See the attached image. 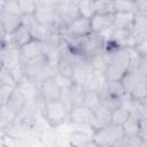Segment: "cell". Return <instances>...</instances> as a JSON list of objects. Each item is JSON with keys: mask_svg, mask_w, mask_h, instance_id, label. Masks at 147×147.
<instances>
[{"mask_svg": "<svg viewBox=\"0 0 147 147\" xmlns=\"http://www.w3.org/2000/svg\"><path fill=\"white\" fill-rule=\"evenodd\" d=\"M68 46L84 59H91L94 55L103 53L106 48V41L103 37L98 32H91L90 34L67 42Z\"/></svg>", "mask_w": 147, "mask_h": 147, "instance_id": "6da1fadb", "label": "cell"}, {"mask_svg": "<svg viewBox=\"0 0 147 147\" xmlns=\"http://www.w3.org/2000/svg\"><path fill=\"white\" fill-rule=\"evenodd\" d=\"M25 68V75L31 80L40 85L44 80L49 77H53L57 74L56 69L51 64L47 56L44 54L34 60L23 62Z\"/></svg>", "mask_w": 147, "mask_h": 147, "instance_id": "7a4b0ae2", "label": "cell"}, {"mask_svg": "<svg viewBox=\"0 0 147 147\" xmlns=\"http://www.w3.org/2000/svg\"><path fill=\"white\" fill-rule=\"evenodd\" d=\"M69 109L61 100L47 101L41 100V115L51 127H57L69 121Z\"/></svg>", "mask_w": 147, "mask_h": 147, "instance_id": "3957f363", "label": "cell"}, {"mask_svg": "<svg viewBox=\"0 0 147 147\" xmlns=\"http://www.w3.org/2000/svg\"><path fill=\"white\" fill-rule=\"evenodd\" d=\"M125 132L122 125L108 124L99 130H95L92 134V140L95 146H119L123 144Z\"/></svg>", "mask_w": 147, "mask_h": 147, "instance_id": "277c9868", "label": "cell"}, {"mask_svg": "<svg viewBox=\"0 0 147 147\" xmlns=\"http://www.w3.org/2000/svg\"><path fill=\"white\" fill-rule=\"evenodd\" d=\"M60 31L67 42H70L76 39H80L92 32L91 18L87 16L80 15L79 17L74 20L71 23H69L68 25L60 29Z\"/></svg>", "mask_w": 147, "mask_h": 147, "instance_id": "5b68a950", "label": "cell"}, {"mask_svg": "<svg viewBox=\"0 0 147 147\" xmlns=\"http://www.w3.org/2000/svg\"><path fill=\"white\" fill-rule=\"evenodd\" d=\"M33 16L41 24H44L52 31L61 29V23L59 20L56 6L44 3V2H37V7H36V11Z\"/></svg>", "mask_w": 147, "mask_h": 147, "instance_id": "8992f818", "label": "cell"}, {"mask_svg": "<svg viewBox=\"0 0 147 147\" xmlns=\"http://www.w3.org/2000/svg\"><path fill=\"white\" fill-rule=\"evenodd\" d=\"M39 114H41V99H29L18 114L17 121L26 125H34Z\"/></svg>", "mask_w": 147, "mask_h": 147, "instance_id": "52a82bcc", "label": "cell"}, {"mask_svg": "<svg viewBox=\"0 0 147 147\" xmlns=\"http://www.w3.org/2000/svg\"><path fill=\"white\" fill-rule=\"evenodd\" d=\"M32 36L29 31V29L22 23L13 33L10 34H1V46H8L11 45L14 47L21 48L25 44H28L30 40H32Z\"/></svg>", "mask_w": 147, "mask_h": 147, "instance_id": "ba28073f", "label": "cell"}, {"mask_svg": "<svg viewBox=\"0 0 147 147\" xmlns=\"http://www.w3.org/2000/svg\"><path fill=\"white\" fill-rule=\"evenodd\" d=\"M61 93H62V87L60 86L55 76L47 78L39 85V98L44 102L60 100Z\"/></svg>", "mask_w": 147, "mask_h": 147, "instance_id": "9c48e42d", "label": "cell"}, {"mask_svg": "<svg viewBox=\"0 0 147 147\" xmlns=\"http://www.w3.org/2000/svg\"><path fill=\"white\" fill-rule=\"evenodd\" d=\"M56 9H57L59 20L61 23V29L82 15L78 8V5L76 3L75 0H69L64 3H61L56 6Z\"/></svg>", "mask_w": 147, "mask_h": 147, "instance_id": "30bf717a", "label": "cell"}, {"mask_svg": "<svg viewBox=\"0 0 147 147\" xmlns=\"http://www.w3.org/2000/svg\"><path fill=\"white\" fill-rule=\"evenodd\" d=\"M45 41L39 39H32L20 48L21 59L23 62L34 60L45 54Z\"/></svg>", "mask_w": 147, "mask_h": 147, "instance_id": "8fae6325", "label": "cell"}, {"mask_svg": "<svg viewBox=\"0 0 147 147\" xmlns=\"http://www.w3.org/2000/svg\"><path fill=\"white\" fill-rule=\"evenodd\" d=\"M23 24L29 29L31 36L33 39H39V40H46L48 36L53 32L51 29L41 24L33 15L30 16H23Z\"/></svg>", "mask_w": 147, "mask_h": 147, "instance_id": "7c38bea8", "label": "cell"}, {"mask_svg": "<svg viewBox=\"0 0 147 147\" xmlns=\"http://www.w3.org/2000/svg\"><path fill=\"white\" fill-rule=\"evenodd\" d=\"M92 115H93V110L91 108H88L84 105L75 106L69 111V122L76 126L90 125Z\"/></svg>", "mask_w": 147, "mask_h": 147, "instance_id": "4fadbf2b", "label": "cell"}, {"mask_svg": "<svg viewBox=\"0 0 147 147\" xmlns=\"http://www.w3.org/2000/svg\"><path fill=\"white\" fill-rule=\"evenodd\" d=\"M111 123V109L107 108L106 106L100 105L98 108H95L93 110V115L90 122V125L93 130V132L95 130H99L108 124Z\"/></svg>", "mask_w": 147, "mask_h": 147, "instance_id": "5bb4252c", "label": "cell"}, {"mask_svg": "<svg viewBox=\"0 0 147 147\" xmlns=\"http://www.w3.org/2000/svg\"><path fill=\"white\" fill-rule=\"evenodd\" d=\"M91 28L93 32H102L106 30L114 29V13L99 14L95 13L91 17Z\"/></svg>", "mask_w": 147, "mask_h": 147, "instance_id": "9a60e30c", "label": "cell"}, {"mask_svg": "<svg viewBox=\"0 0 147 147\" xmlns=\"http://www.w3.org/2000/svg\"><path fill=\"white\" fill-rule=\"evenodd\" d=\"M0 22L1 34H10L23 23V16L0 10Z\"/></svg>", "mask_w": 147, "mask_h": 147, "instance_id": "2e32d148", "label": "cell"}, {"mask_svg": "<svg viewBox=\"0 0 147 147\" xmlns=\"http://www.w3.org/2000/svg\"><path fill=\"white\" fill-rule=\"evenodd\" d=\"M107 84V78L106 75L102 72H98V71H92L88 77L86 78L85 83H84V87L86 91H93V92H99L101 93Z\"/></svg>", "mask_w": 147, "mask_h": 147, "instance_id": "e0dca14e", "label": "cell"}, {"mask_svg": "<svg viewBox=\"0 0 147 147\" xmlns=\"http://www.w3.org/2000/svg\"><path fill=\"white\" fill-rule=\"evenodd\" d=\"M134 11H116L114 13V29L132 30L134 21Z\"/></svg>", "mask_w": 147, "mask_h": 147, "instance_id": "ac0fdd59", "label": "cell"}, {"mask_svg": "<svg viewBox=\"0 0 147 147\" xmlns=\"http://www.w3.org/2000/svg\"><path fill=\"white\" fill-rule=\"evenodd\" d=\"M20 92L26 98V100L29 99H36L39 98V85L37 83H34L33 80H31L29 77H24L16 86Z\"/></svg>", "mask_w": 147, "mask_h": 147, "instance_id": "d6986e66", "label": "cell"}, {"mask_svg": "<svg viewBox=\"0 0 147 147\" xmlns=\"http://www.w3.org/2000/svg\"><path fill=\"white\" fill-rule=\"evenodd\" d=\"M141 116H142V114L131 113V115L127 118V121L123 124L125 137L139 136V131H140V117Z\"/></svg>", "mask_w": 147, "mask_h": 147, "instance_id": "ffe728a7", "label": "cell"}, {"mask_svg": "<svg viewBox=\"0 0 147 147\" xmlns=\"http://www.w3.org/2000/svg\"><path fill=\"white\" fill-rule=\"evenodd\" d=\"M69 145H74V146H90V145H94L93 140H92V136L87 134V132L83 131V130H74L69 136ZM95 146V145H94Z\"/></svg>", "mask_w": 147, "mask_h": 147, "instance_id": "44dd1931", "label": "cell"}, {"mask_svg": "<svg viewBox=\"0 0 147 147\" xmlns=\"http://www.w3.org/2000/svg\"><path fill=\"white\" fill-rule=\"evenodd\" d=\"M140 80H142V78H141V76L139 75V72L137 71V69H130V70L124 75V77H123L122 80H121L122 84H123L125 94L129 95Z\"/></svg>", "mask_w": 147, "mask_h": 147, "instance_id": "7402d4cb", "label": "cell"}, {"mask_svg": "<svg viewBox=\"0 0 147 147\" xmlns=\"http://www.w3.org/2000/svg\"><path fill=\"white\" fill-rule=\"evenodd\" d=\"M69 93H70V101H71L72 107L84 105V100H85V95H86V90H85V87L83 85L72 83V85L70 86Z\"/></svg>", "mask_w": 147, "mask_h": 147, "instance_id": "603a6c76", "label": "cell"}, {"mask_svg": "<svg viewBox=\"0 0 147 147\" xmlns=\"http://www.w3.org/2000/svg\"><path fill=\"white\" fill-rule=\"evenodd\" d=\"M25 102H26V98H25V96L20 92V90L16 87L6 105H7L14 113H16L17 116H18V114L21 113V110H22V108L24 107Z\"/></svg>", "mask_w": 147, "mask_h": 147, "instance_id": "cb8c5ba5", "label": "cell"}, {"mask_svg": "<svg viewBox=\"0 0 147 147\" xmlns=\"http://www.w3.org/2000/svg\"><path fill=\"white\" fill-rule=\"evenodd\" d=\"M17 119V114L14 113L7 105L0 106V127L1 131L10 126Z\"/></svg>", "mask_w": 147, "mask_h": 147, "instance_id": "d4e9b609", "label": "cell"}, {"mask_svg": "<svg viewBox=\"0 0 147 147\" xmlns=\"http://www.w3.org/2000/svg\"><path fill=\"white\" fill-rule=\"evenodd\" d=\"M130 115H131V111L122 105V106L115 108L114 110H111V123L123 126V124L127 121Z\"/></svg>", "mask_w": 147, "mask_h": 147, "instance_id": "484cf974", "label": "cell"}, {"mask_svg": "<svg viewBox=\"0 0 147 147\" xmlns=\"http://www.w3.org/2000/svg\"><path fill=\"white\" fill-rule=\"evenodd\" d=\"M102 92H107L108 94L110 95H114V96H117V98H124L126 94H125V91H124V87H123V84L121 80H107V84H106V87Z\"/></svg>", "mask_w": 147, "mask_h": 147, "instance_id": "4316f807", "label": "cell"}, {"mask_svg": "<svg viewBox=\"0 0 147 147\" xmlns=\"http://www.w3.org/2000/svg\"><path fill=\"white\" fill-rule=\"evenodd\" d=\"M87 60H88V62H90V64H91V67L94 71L106 74V70H107V67H108V60H107V57L103 53L94 55V56H92L91 59H87Z\"/></svg>", "mask_w": 147, "mask_h": 147, "instance_id": "83f0119b", "label": "cell"}, {"mask_svg": "<svg viewBox=\"0 0 147 147\" xmlns=\"http://www.w3.org/2000/svg\"><path fill=\"white\" fill-rule=\"evenodd\" d=\"M131 31L137 34H146L147 33V15L141 13H136L133 28Z\"/></svg>", "mask_w": 147, "mask_h": 147, "instance_id": "f1b7e54d", "label": "cell"}, {"mask_svg": "<svg viewBox=\"0 0 147 147\" xmlns=\"http://www.w3.org/2000/svg\"><path fill=\"white\" fill-rule=\"evenodd\" d=\"M92 11L93 14H107L114 13L113 0H93L92 1Z\"/></svg>", "mask_w": 147, "mask_h": 147, "instance_id": "f546056e", "label": "cell"}, {"mask_svg": "<svg viewBox=\"0 0 147 147\" xmlns=\"http://www.w3.org/2000/svg\"><path fill=\"white\" fill-rule=\"evenodd\" d=\"M129 95L133 100L139 101V102H142L147 98V80H145V79L140 80Z\"/></svg>", "mask_w": 147, "mask_h": 147, "instance_id": "4dcf8cb0", "label": "cell"}, {"mask_svg": "<svg viewBox=\"0 0 147 147\" xmlns=\"http://www.w3.org/2000/svg\"><path fill=\"white\" fill-rule=\"evenodd\" d=\"M101 105V96L99 92H93V91H86L85 100H84V106L91 108L94 110Z\"/></svg>", "mask_w": 147, "mask_h": 147, "instance_id": "1f68e13d", "label": "cell"}, {"mask_svg": "<svg viewBox=\"0 0 147 147\" xmlns=\"http://www.w3.org/2000/svg\"><path fill=\"white\" fill-rule=\"evenodd\" d=\"M114 13L116 11H134L136 6L133 0H113Z\"/></svg>", "mask_w": 147, "mask_h": 147, "instance_id": "d6a6232c", "label": "cell"}, {"mask_svg": "<svg viewBox=\"0 0 147 147\" xmlns=\"http://www.w3.org/2000/svg\"><path fill=\"white\" fill-rule=\"evenodd\" d=\"M20 9L23 16H30L33 15L36 11L37 7V1L36 0H18Z\"/></svg>", "mask_w": 147, "mask_h": 147, "instance_id": "836d02e7", "label": "cell"}, {"mask_svg": "<svg viewBox=\"0 0 147 147\" xmlns=\"http://www.w3.org/2000/svg\"><path fill=\"white\" fill-rule=\"evenodd\" d=\"M0 10L6 11V13H10V14L22 15L21 9H20V5H18V0H9V1H6V2H1Z\"/></svg>", "mask_w": 147, "mask_h": 147, "instance_id": "e575fe53", "label": "cell"}, {"mask_svg": "<svg viewBox=\"0 0 147 147\" xmlns=\"http://www.w3.org/2000/svg\"><path fill=\"white\" fill-rule=\"evenodd\" d=\"M15 88H16V86H13V85L0 84V106L1 105H6L8 102L9 98L13 94Z\"/></svg>", "mask_w": 147, "mask_h": 147, "instance_id": "d590c367", "label": "cell"}, {"mask_svg": "<svg viewBox=\"0 0 147 147\" xmlns=\"http://www.w3.org/2000/svg\"><path fill=\"white\" fill-rule=\"evenodd\" d=\"M133 48L138 52V54L142 59H147V36L145 38H142Z\"/></svg>", "mask_w": 147, "mask_h": 147, "instance_id": "8d00e7d4", "label": "cell"}, {"mask_svg": "<svg viewBox=\"0 0 147 147\" xmlns=\"http://www.w3.org/2000/svg\"><path fill=\"white\" fill-rule=\"evenodd\" d=\"M136 13H141L147 15V0H134Z\"/></svg>", "mask_w": 147, "mask_h": 147, "instance_id": "74e56055", "label": "cell"}, {"mask_svg": "<svg viewBox=\"0 0 147 147\" xmlns=\"http://www.w3.org/2000/svg\"><path fill=\"white\" fill-rule=\"evenodd\" d=\"M6 1H9V0H0V2H6Z\"/></svg>", "mask_w": 147, "mask_h": 147, "instance_id": "f35d334b", "label": "cell"}]
</instances>
